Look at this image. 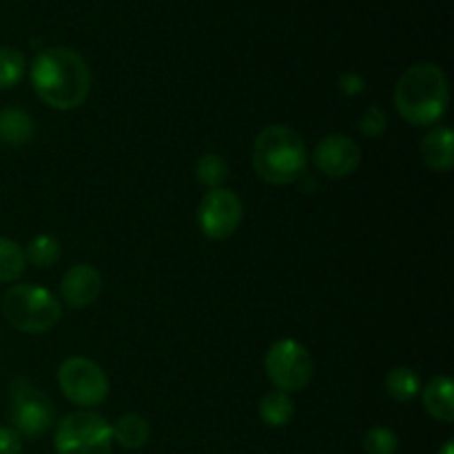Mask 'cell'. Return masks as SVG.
<instances>
[{
    "label": "cell",
    "instance_id": "5",
    "mask_svg": "<svg viewBox=\"0 0 454 454\" xmlns=\"http://www.w3.org/2000/svg\"><path fill=\"white\" fill-rule=\"evenodd\" d=\"M56 454H111V424L91 411L62 417L56 426Z\"/></svg>",
    "mask_w": 454,
    "mask_h": 454
},
{
    "label": "cell",
    "instance_id": "1",
    "mask_svg": "<svg viewBox=\"0 0 454 454\" xmlns=\"http://www.w3.org/2000/svg\"><path fill=\"white\" fill-rule=\"evenodd\" d=\"M29 78L40 100L56 111L78 109L91 91L87 60L69 47L43 49L31 62Z\"/></svg>",
    "mask_w": 454,
    "mask_h": 454
},
{
    "label": "cell",
    "instance_id": "22",
    "mask_svg": "<svg viewBox=\"0 0 454 454\" xmlns=\"http://www.w3.org/2000/svg\"><path fill=\"white\" fill-rule=\"evenodd\" d=\"M399 448L397 434L386 426H375L364 437V450L368 454H395Z\"/></svg>",
    "mask_w": 454,
    "mask_h": 454
},
{
    "label": "cell",
    "instance_id": "26",
    "mask_svg": "<svg viewBox=\"0 0 454 454\" xmlns=\"http://www.w3.org/2000/svg\"><path fill=\"white\" fill-rule=\"evenodd\" d=\"M437 454H454V446H452V442H446V443H443V448H442V450H439Z\"/></svg>",
    "mask_w": 454,
    "mask_h": 454
},
{
    "label": "cell",
    "instance_id": "3",
    "mask_svg": "<svg viewBox=\"0 0 454 454\" xmlns=\"http://www.w3.org/2000/svg\"><path fill=\"white\" fill-rule=\"evenodd\" d=\"M306 164H309V151L295 129L273 124L255 137L253 168L269 184H293L304 176Z\"/></svg>",
    "mask_w": 454,
    "mask_h": 454
},
{
    "label": "cell",
    "instance_id": "25",
    "mask_svg": "<svg viewBox=\"0 0 454 454\" xmlns=\"http://www.w3.org/2000/svg\"><path fill=\"white\" fill-rule=\"evenodd\" d=\"M364 87L366 84H364V80L357 74H344L340 78V89L346 96H359L364 91Z\"/></svg>",
    "mask_w": 454,
    "mask_h": 454
},
{
    "label": "cell",
    "instance_id": "19",
    "mask_svg": "<svg viewBox=\"0 0 454 454\" xmlns=\"http://www.w3.org/2000/svg\"><path fill=\"white\" fill-rule=\"evenodd\" d=\"M27 257L20 244L13 239L0 238V284L16 282L22 273H25Z\"/></svg>",
    "mask_w": 454,
    "mask_h": 454
},
{
    "label": "cell",
    "instance_id": "16",
    "mask_svg": "<svg viewBox=\"0 0 454 454\" xmlns=\"http://www.w3.org/2000/svg\"><path fill=\"white\" fill-rule=\"evenodd\" d=\"M260 417L270 428H284L286 424H291V419L295 417V406H293L288 393L270 390L269 395H264L260 402Z\"/></svg>",
    "mask_w": 454,
    "mask_h": 454
},
{
    "label": "cell",
    "instance_id": "24",
    "mask_svg": "<svg viewBox=\"0 0 454 454\" xmlns=\"http://www.w3.org/2000/svg\"><path fill=\"white\" fill-rule=\"evenodd\" d=\"M22 439L13 428L0 426V454H20Z\"/></svg>",
    "mask_w": 454,
    "mask_h": 454
},
{
    "label": "cell",
    "instance_id": "14",
    "mask_svg": "<svg viewBox=\"0 0 454 454\" xmlns=\"http://www.w3.org/2000/svg\"><path fill=\"white\" fill-rule=\"evenodd\" d=\"M34 120L22 109L0 111V142L7 146H22L34 137Z\"/></svg>",
    "mask_w": 454,
    "mask_h": 454
},
{
    "label": "cell",
    "instance_id": "4",
    "mask_svg": "<svg viewBox=\"0 0 454 454\" xmlns=\"http://www.w3.org/2000/svg\"><path fill=\"white\" fill-rule=\"evenodd\" d=\"M3 317L27 335L49 333L62 317V304L51 291L35 284H16L3 297Z\"/></svg>",
    "mask_w": 454,
    "mask_h": 454
},
{
    "label": "cell",
    "instance_id": "18",
    "mask_svg": "<svg viewBox=\"0 0 454 454\" xmlns=\"http://www.w3.org/2000/svg\"><path fill=\"white\" fill-rule=\"evenodd\" d=\"M62 255V247L53 235H35L25 248V257L35 269H51Z\"/></svg>",
    "mask_w": 454,
    "mask_h": 454
},
{
    "label": "cell",
    "instance_id": "7",
    "mask_svg": "<svg viewBox=\"0 0 454 454\" xmlns=\"http://www.w3.org/2000/svg\"><path fill=\"white\" fill-rule=\"evenodd\" d=\"M58 386L71 403L93 408L109 395L105 371L89 357H69L58 368Z\"/></svg>",
    "mask_w": 454,
    "mask_h": 454
},
{
    "label": "cell",
    "instance_id": "8",
    "mask_svg": "<svg viewBox=\"0 0 454 454\" xmlns=\"http://www.w3.org/2000/svg\"><path fill=\"white\" fill-rule=\"evenodd\" d=\"M9 421L18 434L40 437L56 421V406L43 390L34 388L27 380H16L12 384Z\"/></svg>",
    "mask_w": 454,
    "mask_h": 454
},
{
    "label": "cell",
    "instance_id": "20",
    "mask_svg": "<svg viewBox=\"0 0 454 454\" xmlns=\"http://www.w3.org/2000/svg\"><path fill=\"white\" fill-rule=\"evenodd\" d=\"M25 53L16 47H0V91L13 89L25 78Z\"/></svg>",
    "mask_w": 454,
    "mask_h": 454
},
{
    "label": "cell",
    "instance_id": "9",
    "mask_svg": "<svg viewBox=\"0 0 454 454\" xmlns=\"http://www.w3.org/2000/svg\"><path fill=\"white\" fill-rule=\"evenodd\" d=\"M244 217V204L231 189H211L198 208V224L207 238L226 239L238 231Z\"/></svg>",
    "mask_w": 454,
    "mask_h": 454
},
{
    "label": "cell",
    "instance_id": "17",
    "mask_svg": "<svg viewBox=\"0 0 454 454\" xmlns=\"http://www.w3.org/2000/svg\"><path fill=\"white\" fill-rule=\"evenodd\" d=\"M386 390L399 403H408L419 395L421 380L412 368L397 366L386 375Z\"/></svg>",
    "mask_w": 454,
    "mask_h": 454
},
{
    "label": "cell",
    "instance_id": "10",
    "mask_svg": "<svg viewBox=\"0 0 454 454\" xmlns=\"http://www.w3.org/2000/svg\"><path fill=\"white\" fill-rule=\"evenodd\" d=\"M313 162L322 176L341 180L357 171L362 162V149L350 137L331 133L317 142L313 151Z\"/></svg>",
    "mask_w": 454,
    "mask_h": 454
},
{
    "label": "cell",
    "instance_id": "15",
    "mask_svg": "<svg viewBox=\"0 0 454 454\" xmlns=\"http://www.w3.org/2000/svg\"><path fill=\"white\" fill-rule=\"evenodd\" d=\"M111 434H114V442H118L120 446L127 448V450H140L149 443L151 439V426L145 417L140 415H124L111 426Z\"/></svg>",
    "mask_w": 454,
    "mask_h": 454
},
{
    "label": "cell",
    "instance_id": "2",
    "mask_svg": "<svg viewBox=\"0 0 454 454\" xmlns=\"http://www.w3.org/2000/svg\"><path fill=\"white\" fill-rule=\"evenodd\" d=\"M395 109L412 127H433L448 109V80L442 67L419 62L395 84Z\"/></svg>",
    "mask_w": 454,
    "mask_h": 454
},
{
    "label": "cell",
    "instance_id": "11",
    "mask_svg": "<svg viewBox=\"0 0 454 454\" xmlns=\"http://www.w3.org/2000/svg\"><path fill=\"white\" fill-rule=\"evenodd\" d=\"M102 275L91 264H75L65 273L60 284V295L71 309H87L100 297Z\"/></svg>",
    "mask_w": 454,
    "mask_h": 454
},
{
    "label": "cell",
    "instance_id": "21",
    "mask_svg": "<svg viewBox=\"0 0 454 454\" xmlns=\"http://www.w3.org/2000/svg\"><path fill=\"white\" fill-rule=\"evenodd\" d=\"M195 177H198L200 184L208 186V189H220L229 177V164L222 155L204 153L195 164Z\"/></svg>",
    "mask_w": 454,
    "mask_h": 454
},
{
    "label": "cell",
    "instance_id": "12",
    "mask_svg": "<svg viewBox=\"0 0 454 454\" xmlns=\"http://www.w3.org/2000/svg\"><path fill=\"white\" fill-rule=\"evenodd\" d=\"M421 160L433 171L446 173L454 164V136L450 127H437L421 140Z\"/></svg>",
    "mask_w": 454,
    "mask_h": 454
},
{
    "label": "cell",
    "instance_id": "6",
    "mask_svg": "<svg viewBox=\"0 0 454 454\" xmlns=\"http://www.w3.org/2000/svg\"><path fill=\"white\" fill-rule=\"evenodd\" d=\"M266 375L275 390L300 393L313 380V359L300 341L279 340L266 353Z\"/></svg>",
    "mask_w": 454,
    "mask_h": 454
},
{
    "label": "cell",
    "instance_id": "13",
    "mask_svg": "<svg viewBox=\"0 0 454 454\" xmlns=\"http://www.w3.org/2000/svg\"><path fill=\"white\" fill-rule=\"evenodd\" d=\"M452 380L446 375H439L430 380L424 388V406L430 417L443 424L454 421V397H452Z\"/></svg>",
    "mask_w": 454,
    "mask_h": 454
},
{
    "label": "cell",
    "instance_id": "23",
    "mask_svg": "<svg viewBox=\"0 0 454 454\" xmlns=\"http://www.w3.org/2000/svg\"><path fill=\"white\" fill-rule=\"evenodd\" d=\"M359 131L368 137H380L386 131V114L380 106H368L359 120Z\"/></svg>",
    "mask_w": 454,
    "mask_h": 454
}]
</instances>
